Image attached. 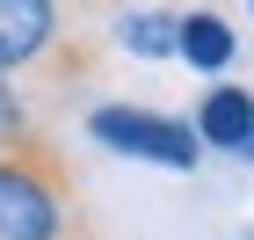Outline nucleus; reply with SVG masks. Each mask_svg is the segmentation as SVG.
Masks as SVG:
<instances>
[{"mask_svg":"<svg viewBox=\"0 0 254 240\" xmlns=\"http://www.w3.org/2000/svg\"><path fill=\"white\" fill-rule=\"evenodd\" d=\"M247 240H254V233H247Z\"/></svg>","mask_w":254,"mask_h":240,"instance_id":"9","label":"nucleus"},{"mask_svg":"<svg viewBox=\"0 0 254 240\" xmlns=\"http://www.w3.org/2000/svg\"><path fill=\"white\" fill-rule=\"evenodd\" d=\"M196 139L218 146V153H247V160H254V87L218 80L211 95L196 102Z\"/></svg>","mask_w":254,"mask_h":240,"instance_id":"4","label":"nucleus"},{"mask_svg":"<svg viewBox=\"0 0 254 240\" xmlns=\"http://www.w3.org/2000/svg\"><path fill=\"white\" fill-rule=\"evenodd\" d=\"M73 226V189L51 167V153L22 139L0 153V240H65Z\"/></svg>","mask_w":254,"mask_h":240,"instance_id":"1","label":"nucleus"},{"mask_svg":"<svg viewBox=\"0 0 254 240\" xmlns=\"http://www.w3.org/2000/svg\"><path fill=\"white\" fill-rule=\"evenodd\" d=\"M87 139L109 146V153H124V160L167 167V175L203 167V139H196V124L160 117V109H138V102H95V109H87Z\"/></svg>","mask_w":254,"mask_h":240,"instance_id":"2","label":"nucleus"},{"mask_svg":"<svg viewBox=\"0 0 254 240\" xmlns=\"http://www.w3.org/2000/svg\"><path fill=\"white\" fill-rule=\"evenodd\" d=\"M59 37V0H0V80L37 66Z\"/></svg>","mask_w":254,"mask_h":240,"instance_id":"3","label":"nucleus"},{"mask_svg":"<svg viewBox=\"0 0 254 240\" xmlns=\"http://www.w3.org/2000/svg\"><path fill=\"white\" fill-rule=\"evenodd\" d=\"M247 15H254V0H247Z\"/></svg>","mask_w":254,"mask_h":240,"instance_id":"8","label":"nucleus"},{"mask_svg":"<svg viewBox=\"0 0 254 240\" xmlns=\"http://www.w3.org/2000/svg\"><path fill=\"white\" fill-rule=\"evenodd\" d=\"M233 51H240L233 22L211 15V7H196V15H182V22H175V59H182V66H196V73H225V66H233Z\"/></svg>","mask_w":254,"mask_h":240,"instance_id":"5","label":"nucleus"},{"mask_svg":"<svg viewBox=\"0 0 254 240\" xmlns=\"http://www.w3.org/2000/svg\"><path fill=\"white\" fill-rule=\"evenodd\" d=\"M29 139V102L15 95V80H0V153Z\"/></svg>","mask_w":254,"mask_h":240,"instance_id":"7","label":"nucleus"},{"mask_svg":"<svg viewBox=\"0 0 254 240\" xmlns=\"http://www.w3.org/2000/svg\"><path fill=\"white\" fill-rule=\"evenodd\" d=\"M175 7H131V15L117 22V44L131 51V59H175Z\"/></svg>","mask_w":254,"mask_h":240,"instance_id":"6","label":"nucleus"}]
</instances>
